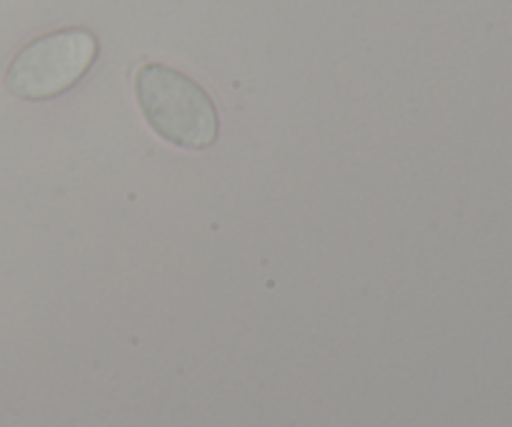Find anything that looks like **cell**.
Here are the masks:
<instances>
[{
  "instance_id": "obj_2",
  "label": "cell",
  "mask_w": 512,
  "mask_h": 427,
  "mask_svg": "<svg viewBox=\"0 0 512 427\" xmlns=\"http://www.w3.org/2000/svg\"><path fill=\"white\" fill-rule=\"evenodd\" d=\"M98 55L88 30H60L25 45L5 73V88L23 100H50L73 88Z\"/></svg>"
},
{
  "instance_id": "obj_1",
  "label": "cell",
  "mask_w": 512,
  "mask_h": 427,
  "mask_svg": "<svg viewBox=\"0 0 512 427\" xmlns=\"http://www.w3.org/2000/svg\"><path fill=\"white\" fill-rule=\"evenodd\" d=\"M135 95L150 128L168 143L205 150L218 140L220 120L213 98L180 70L163 63L140 65Z\"/></svg>"
}]
</instances>
